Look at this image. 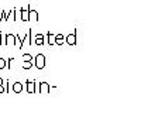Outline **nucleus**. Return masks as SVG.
<instances>
[{
	"label": "nucleus",
	"mask_w": 141,
	"mask_h": 137,
	"mask_svg": "<svg viewBox=\"0 0 141 137\" xmlns=\"http://www.w3.org/2000/svg\"><path fill=\"white\" fill-rule=\"evenodd\" d=\"M67 41H68V44H71V45H75V44H76V33H73V34L68 35V37H67Z\"/></svg>",
	"instance_id": "f03ea898"
},
{
	"label": "nucleus",
	"mask_w": 141,
	"mask_h": 137,
	"mask_svg": "<svg viewBox=\"0 0 141 137\" xmlns=\"http://www.w3.org/2000/svg\"><path fill=\"white\" fill-rule=\"evenodd\" d=\"M4 67H6V61L3 58H0V69H3Z\"/></svg>",
	"instance_id": "4468645a"
},
{
	"label": "nucleus",
	"mask_w": 141,
	"mask_h": 137,
	"mask_svg": "<svg viewBox=\"0 0 141 137\" xmlns=\"http://www.w3.org/2000/svg\"><path fill=\"white\" fill-rule=\"evenodd\" d=\"M2 83H3V81H2V79H0V85H2Z\"/></svg>",
	"instance_id": "dca6fc26"
},
{
	"label": "nucleus",
	"mask_w": 141,
	"mask_h": 137,
	"mask_svg": "<svg viewBox=\"0 0 141 137\" xmlns=\"http://www.w3.org/2000/svg\"><path fill=\"white\" fill-rule=\"evenodd\" d=\"M13 91L16 92V93H20V92L23 91V85H21L20 82H16V83L13 85Z\"/></svg>",
	"instance_id": "423d86ee"
},
{
	"label": "nucleus",
	"mask_w": 141,
	"mask_h": 137,
	"mask_svg": "<svg viewBox=\"0 0 141 137\" xmlns=\"http://www.w3.org/2000/svg\"><path fill=\"white\" fill-rule=\"evenodd\" d=\"M34 43L37 44V45H43V44H44V35L37 34V35H35V40H34Z\"/></svg>",
	"instance_id": "7ed1b4c3"
},
{
	"label": "nucleus",
	"mask_w": 141,
	"mask_h": 137,
	"mask_svg": "<svg viewBox=\"0 0 141 137\" xmlns=\"http://www.w3.org/2000/svg\"><path fill=\"white\" fill-rule=\"evenodd\" d=\"M55 43L61 45V44L64 43V35H61V34H58V35H56V37H55Z\"/></svg>",
	"instance_id": "9b49d317"
},
{
	"label": "nucleus",
	"mask_w": 141,
	"mask_h": 137,
	"mask_svg": "<svg viewBox=\"0 0 141 137\" xmlns=\"http://www.w3.org/2000/svg\"><path fill=\"white\" fill-rule=\"evenodd\" d=\"M28 19H32L34 21H37L38 20V16H37V11H32L31 7L28 9Z\"/></svg>",
	"instance_id": "39448f33"
},
{
	"label": "nucleus",
	"mask_w": 141,
	"mask_h": 137,
	"mask_svg": "<svg viewBox=\"0 0 141 137\" xmlns=\"http://www.w3.org/2000/svg\"><path fill=\"white\" fill-rule=\"evenodd\" d=\"M28 9H30V6L27 7V10H21V19L24 20V21L28 20Z\"/></svg>",
	"instance_id": "6e6552de"
},
{
	"label": "nucleus",
	"mask_w": 141,
	"mask_h": 137,
	"mask_svg": "<svg viewBox=\"0 0 141 137\" xmlns=\"http://www.w3.org/2000/svg\"><path fill=\"white\" fill-rule=\"evenodd\" d=\"M41 93H48V92H49V85H48V83H45V82H43L41 83Z\"/></svg>",
	"instance_id": "0eeeda50"
},
{
	"label": "nucleus",
	"mask_w": 141,
	"mask_h": 137,
	"mask_svg": "<svg viewBox=\"0 0 141 137\" xmlns=\"http://www.w3.org/2000/svg\"><path fill=\"white\" fill-rule=\"evenodd\" d=\"M23 59H24V61H31L32 57L30 55V54H26V55H23Z\"/></svg>",
	"instance_id": "ddd939ff"
},
{
	"label": "nucleus",
	"mask_w": 141,
	"mask_h": 137,
	"mask_svg": "<svg viewBox=\"0 0 141 137\" xmlns=\"http://www.w3.org/2000/svg\"><path fill=\"white\" fill-rule=\"evenodd\" d=\"M14 41H16V37H14V35H10V34H9V35H7V45H13Z\"/></svg>",
	"instance_id": "1a4fd4ad"
},
{
	"label": "nucleus",
	"mask_w": 141,
	"mask_h": 137,
	"mask_svg": "<svg viewBox=\"0 0 141 137\" xmlns=\"http://www.w3.org/2000/svg\"><path fill=\"white\" fill-rule=\"evenodd\" d=\"M35 67H37L38 69H43V68L45 67V57L43 54H38L35 57Z\"/></svg>",
	"instance_id": "f257e3e1"
},
{
	"label": "nucleus",
	"mask_w": 141,
	"mask_h": 137,
	"mask_svg": "<svg viewBox=\"0 0 141 137\" xmlns=\"http://www.w3.org/2000/svg\"><path fill=\"white\" fill-rule=\"evenodd\" d=\"M3 92H4V89H3V86L0 85V93H3Z\"/></svg>",
	"instance_id": "2eb2a0df"
},
{
	"label": "nucleus",
	"mask_w": 141,
	"mask_h": 137,
	"mask_svg": "<svg viewBox=\"0 0 141 137\" xmlns=\"http://www.w3.org/2000/svg\"><path fill=\"white\" fill-rule=\"evenodd\" d=\"M34 91H35V85H34V82L27 81V92H28V93H32Z\"/></svg>",
	"instance_id": "20e7f679"
},
{
	"label": "nucleus",
	"mask_w": 141,
	"mask_h": 137,
	"mask_svg": "<svg viewBox=\"0 0 141 137\" xmlns=\"http://www.w3.org/2000/svg\"><path fill=\"white\" fill-rule=\"evenodd\" d=\"M48 38H49V40H48V44H49V45H54V44H55V35L48 33Z\"/></svg>",
	"instance_id": "9d476101"
},
{
	"label": "nucleus",
	"mask_w": 141,
	"mask_h": 137,
	"mask_svg": "<svg viewBox=\"0 0 141 137\" xmlns=\"http://www.w3.org/2000/svg\"><path fill=\"white\" fill-rule=\"evenodd\" d=\"M0 38H2V35H0ZM0 43H2V41H0Z\"/></svg>",
	"instance_id": "f3484780"
},
{
	"label": "nucleus",
	"mask_w": 141,
	"mask_h": 137,
	"mask_svg": "<svg viewBox=\"0 0 141 137\" xmlns=\"http://www.w3.org/2000/svg\"><path fill=\"white\" fill-rule=\"evenodd\" d=\"M31 65H32V62H30V61H24L23 62V68H26V69L31 68Z\"/></svg>",
	"instance_id": "f8f14e48"
}]
</instances>
